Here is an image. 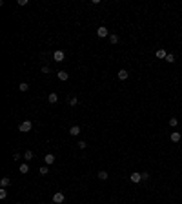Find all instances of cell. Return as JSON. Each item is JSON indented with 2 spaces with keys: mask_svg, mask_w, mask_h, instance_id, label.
<instances>
[{
  "mask_svg": "<svg viewBox=\"0 0 182 204\" xmlns=\"http://www.w3.org/2000/svg\"><path fill=\"white\" fill-rule=\"evenodd\" d=\"M53 204H55V202H53Z\"/></svg>",
  "mask_w": 182,
  "mask_h": 204,
  "instance_id": "obj_28",
  "label": "cell"
},
{
  "mask_svg": "<svg viewBox=\"0 0 182 204\" xmlns=\"http://www.w3.org/2000/svg\"><path fill=\"white\" fill-rule=\"evenodd\" d=\"M44 162H46L47 166H51V164H55V155H53V153H47V155L44 157Z\"/></svg>",
  "mask_w": 182,
  "mask_h": 204,
  "instance_id": "obj_6",
  "label": "cell"
},
{
  "mask_svg": "<svg viewBox=\"0 0 182 204\" xmlns=\"http://www.w3.org/2000/svg\"><path fill=\"white\" fill-rule=\"evenodd\" d=\"M58 78H60V80H67V78H69V73L62 69V71H58Z\"/></svg>",
  "mask_w": 182,
  "mask_h": 204,
  "instance_id": "obj_9",
  "label": "cell"
},
{
  "mask_svg": "<svg viewBox=\"0 0 182 204\" xmlns=\"http://www.w3.org/2000/svg\"><path fill=\"white\" fill-rule=\"evenodd\" d=\"M97 35H98L100 38H106V37H109V31H107L106 26H100V27L97 29Z\"/></svg>",
  "mask_w": 182,
  "mask_h": 204,
  "instance_id": "obj_2",
  "label": "cell"
},
{
  "mask_svg": "<svg viewBox=\"0 0 182 204\" xmlns=\"http://www.w3.org/2000/svg\"><path fill=\"white\" fill-rule=\"evenodd\" d=\"M147 179H149V173L144 171V173H142V181H147Z\"/></svg>",
  "mask_w": 182,
  "mask_h": 204,
  "instance_id": "obj_26",
  "label": "cell"
},
{
  "mask_svg": "<svg viewBox=\"0 0 182 204\" xmlns=\"http://www.w3.org/2000/svg\"><path fill=\"white\" fill-rule=\"evenodd\" d=\"M7 197V191L6 190H0V199H2V201H4V199H6Z\"/></svg>",
  "mask_w": 182,
  "mask_h": 204,
  "instance_id": "obj_24",
  "label": "cell"
},
{
  "mask_svg": "<svg viewBox=\"0 0 182 204\" xmlns=\"http://www.w3.org/2000/svg\"><path fill=\"white\" fill-rule=\"evenodd\" d=\"M53 60H55V62H62V60H64V51L57 49V51L53 53Z\"/></svg>",
  "mask_w": 182,
  "mask_h": 204,
  "instance_id": "obj_4",
  "label": "cell"
},
{
  "mask_svg": "<svg viewBox=\"0 0 182 204\" xmlns=\"http://www.w3.org/2000/svg\"><path fill=\"white\" fill-rule=\"evenodd\" d=\"M9 184H11V179H9V177H4L2 181H0V186H2V188H7Z\"/></svg>",
  "mask_w": 182,
  "mask_h": 204,
  "instance_id": "obj_11",
  "label": "cell"
},
{
  "mask_svg": "<svg viewBox=\"0 0 182 204\" xmlns=\"http://www.w3.org/2000/svg\"><path fill=\"white\" fill-rule=\"evenodd\" d=\"M166 57H168V53H166L164 49H157V58H164L166 60Z\"/></svg>",
  "mask_w": 182,
  "mask_h": 204,
  "instance_id": "obj_14",
  "label": "cell"
},
{
  "mask_svg": "<svg viewBox=\"0 0 182 204\" xmlns=\"http://www.w3.org/2000/svg\"><path fill=\"white\" fill-rule=\"evenodd\" d=\"M47 171H49L47 166H42V168H40V175H47Z\"/></svg>",
  "mask_w": 182,
  "mask_h": 204,
  "instance_id": "obj_23",
  "label": "cell"
},
{
  "mask_svg": "<svg viewBox=\"0 0 182 204\" xmlns=\"http://www.w3.org/2000/svg\"><path fill=\"white\" fill-rule=\"evenodd\" d=\"M107 177H109V175H107V171H104V170H102V171H98V179H100V181H106Z\"/></svg>",
  "mask_w": 182,
  "mask_h": 204,
  "instance_id": "obj_17",
  "label": "cell"
},
{
  "mask_svg": "<svg viewBox=\"0 0 182 204\" xmlns=\"http://www.w3.org/2000/svg\"><path fill=\"white\" fill-rule=\"evenodd\" d=\"M129 179H131V182H140V181H142V173L133 171V173L129 175Z\"/></svg>",
  "mask_w": 182,
  "mask_h": 204,
  "instance_id": "obj_5",
  "label": "cell"
},
{
  "mask_svg": "<svg viewBox=\"0 0 182 204\" xmlns=\"http://www.w3.org/2000/svg\"><path fill=\"white\" fill-rule=\"evenodd\" d=\"M77 146H78V148H80V150H86V148H87V144H86L84 140H80V142H78V144H77Z\"/></svg>",
  "mask_w": 182,
  "mask_h": 204,
  "instance_id": "obj_22",
  "label": "cell"
},
{
  "mask_svg": "<svg viewBox=\"0 0 182 204\" xmlns=\"http://www.w3.org/2000/svg\"><path fill=\"white\" fill-rule=\"evenodd\" d=\"M18 89H20L22 93H26L27 89H29V86H27V82H20V84H18Z\"/></svg>",
  "mask_w": 182,
  "mask_h": 204,
  "instance_id": "obj_15",
  "label": "cell"
},
{
  "mask_svg": "<svg viewBox=\"0 0 182 204\" xmlns=\"http://www.w3.org/2000/svg\"><path fill=\"white\" fill-rule=\"evenodd\" d=\"M47 100H49V104H57L58 102V95H57V93H49Z\"/></svg>",
  "mask_w": 182,
  "mask_h": 204,
  "instance_id": "obj_8",
  "label": "cell"
},
{
  "mask_svg": "<svg viewBox=\"0 0 182 204\" xmlns=\"http://www.w3.org/2000/svg\"><path fill=\"white\" fill-rule=\"evenodd\" d=\"M166 62L173 64V62H175V55H173V53H168V57H166Z\"/></svg>",
  "mask_w": 182,
  "mask_h": 204,
  "instance_id": "obj_19",
  "label": "cell"
},
{
  "mask_svg": "<svg viewBox=\"0 0 182 204\" xmlns=\"http://www.w3.org/2000/svg\"><path fill=\"white\" fill-rule=\"evenodd\" d=\"M69 135H71V137L80 135V126H77V124H75V126H71V128H69Z\"/></svg>",
  "mask_w": 182,
  "mask_h": 204,
  "instance_id": "obj_7",
  "label": "cell"
},
{
  "mask_svg": "<svg viewBox=\"0 0 182 204\" xmlns=\"http://www.w3.org/2000/svg\"><path fill=\"white\" fill-rule=\"evenodd\" d=\"M49 71H51V69H49L47 66H44V68H42V73H46V75H47V73H49Z\"/></svg>",
  "mask_w": 182,
  "mask_h": 204,
  "instance_id": "obj_27",
  "label": "cell"
},
{
  "mask_svg": "<svg viewBox=\"0 0 182 204\" xmlns=\"http://www.w3.org/2000/svg\"><path fill=\"white\" fill-rule=\"evenodd\" d=\"M180 140V133L179 131H171V142H179Z\"/></svg>",
  "mask_w": 182,
  "mask_h": 204,
  "instance_id": "obj_10",
  "label": "cell"
},
{
  "mask_svg": "<svg viewBox=\"0 0 182 204\" xmlns=\"http://www.w3.org/2000/svg\"><path fill=\"white\" fill-rule=\"evenodd\" d=\"M18 170H20V173H29V164H27V162L20 164V168H18Z\"/></svg>",
  "mask_w": 182,
  "mask_h": 204,
  "instance_id": "obj_13",
  "label": "cell"
},
{
  "mask_svg": "<svg viewBox=\"0 0 182 204\" xmlns=\"http://www.w3.org/2000/svg\"><path fill=\"white\" fill-rule=\"evenodd\" d=\"M67 102H69V106H77V104H78V98H77V97H71V98H67Z\"/></svg>",
  "mask_w": 182,
  "mask_h": 204,
  "instance_id": "obj_21",
  "label": "cell"
},
{
  "mask_svg": "<svg viewBox=\"0 0 182 204\" xmlns=\"http://www.w3.org/2000/svg\"><path fill=\"white\" fill-rule=\"evenodd\" d=\"M29 0H18V6H27Z\"/></svg>",
  "mask_w": 182,
  "mask_h": 204,
  "instance_id": "obj_25",
  "label": "cell"
},
{
  "mask_svg": "<svg viewBox=\"0 0 182 204\" xmlns=\"http://www.w3.org/2000/svg\"><path fill=\"white\" fill-rule=\"evenodd\" d=\"M24 159H26V161H31V159H33V151H31V150H26V153H24Z\"/></svg>",
  "mask_w": 182,
  "mask_h": 204,
  "instance_id": "obj_18",
  "label": "cell"
},
{
  "mask_svg": "<svg viewBox=\"0 0 182 204\" xmlns=\"http://www.w3.org/2000/svg\"><path fill=\"white\" fill-rule=\"evenodd\" d=\"M177 124H179V118H177V117H171V118H169V126H171V128H175Z\"/></svg>",
  "mask_w": 182,
  "mask_h": 204,
  "instance_id": "obj_20",
  "label": "cell"
},
{
  "mask_svg": "<svg viewBox=\"0 0 182 204\" xmlns=\"http://www.w3.org/2000/svg\"><path fill=\"white\" fill-rule=\"evenodd\" d=\"M64 199H66V197H64V193L62 191H57L55 195H53V202H55V204H62Z\"/></svg>",
  "mask_w": 182,
  "mask_h": 204,
  "instance_id": "obj_3",
  "label": "cell"
},
{
  "mask_svg": "<svg viewBox=\"0 0 182 204\" xmlns=\"http://www.w3.org/2000/svg\"><path fill=\"white\" fill-rule=\"evenodd\" d=\"M109 42L111 44H119V35H115V33L109 35Z\"/></svg>",
  "mask_w": 182,
  "mask_h": 204,
  "instance_id": "obj_16",
  "label": "cell"
},
{
  "mask_svg": "<svg viewBox=\"0 0 182 204\" xmlns=\"http://www.w3.org/2000/svg\"><path fill=\"white\" fill-rule=\"evenodd\" d=\"M31 128H33V122L31 120H24V122H20V126H18V131L27 133V131H31Z\"/></svg>",
  "mask_w": 182,
  "mask_h": 204,
  "instance_id": "obj_1",
  "label": "cell"
},
{
  "mask_svg": "<svg viewBox=\"0 0 182 204\" xmlns=\"http://www.w3.org/2000/svg\"><path fill=\"white\" fill-rule=\"evenodd\" d=\"M127 75H129V73H127V69H120V71H119V78H120V80H126Z\"/></svg>",
  "mask_w": 182,
  "mask_h": 204,
  "instance_id": "obj_12",
  "label": "cell"
}]
</instances>
